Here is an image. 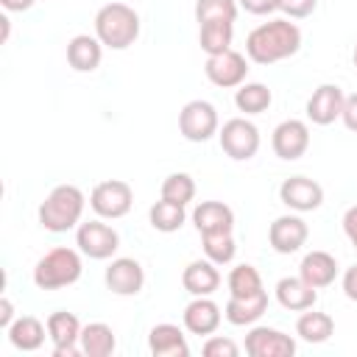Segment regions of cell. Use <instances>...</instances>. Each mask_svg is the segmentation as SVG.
<instances>
[{"mask_svg": "<svg viewBox=\"0 0 357 357\" xmlns=\"http://www.w3.org/2000/svg\"><path fill=\"white\" fill-rule=\"evenodd\" d=\"M78 343H81V354H86V357H109L117 349V337H114L112 326L100 324V321L86 324L81 329V340Z\"/></svg>", "mask_w": 357, "mask_h": 357, "instance_id": "25", "label": "cell"}, {"mask_svg": "<svg viewBox=\"0 0 357 357\" xmlns=\"http://www.w3.org/2000/svg\"><path fill=\"white\" fill-rule=\"evenodd\" d=\"M81 257L75 248H50L33 268V282L36 287L42 290H59V287H67V284H75L81 279Z\"/></svg>", "mask_w": 357, "mask_h": 357, "instance_id": "4", "label": "cell"}, {"mask_svg": "<svg viewBox=\"0 0 357 357\" xmlns=\"http://www.w3.org/2000/svg\"><path fill=\"white\" fill-rule=\"evenodd\" d=\"M301 47V31L290 20H271L257 25L245 39V53L254 64H273L296 56Z\"/></svg>", "mask_w": 357, "mask_h": 357, "instance_id": "1", "label": "cell"}, {"mask_svg": "<svg viewBox=\"0 0 357 357\" xmlns=\"http://www.w3.org/2000/svg\"><path fill=\"white\" fill-rule=\"evenodd\" d=\"M271 145H273V153L284 162H293V159H301L310 148V128L304 120H284L273 128V137H271Z\"/></svg>", "mask_w": 357, "mask_h": 357, "instance_id": "11", "label": "cell"}, {"mask_svg": "<svg viewBox=\"0 0 357 357\" xmlns=\"http://www.w3.org/2000/svg\"><path fill=\"white\" fill-rule=\"evenodd\" d=\"M245 351L251 357H293L296 340L271 326H254L245 335Z\"/></svg>", "mask_w": 357, "mask_h": 357, "instance_id": "13", "label": "cell"}, {"mask_svg": "<svg viewBox=\"0 0 357 357\" xmlns=\"http://www.w3.org/2000/svg\"><path fill=\"white\" fill-rule=\"evenodd\" d=\"M343 293H346L351 301H357V265H351V268L343 273Z\"/></svg>", "mask_w": 357, "mask_h": 357, "instance_id": "40", "label": "cell"}, {"mask_svg": "<svg viewBox=\"0 0 357 357\" xmlns=\"http://www.w3.org/2000/svg\"><path fill=\"white\" fill-rule=\"evenodd\" d=\"M181 284L192 296H212L220 287V273H218L212 259H195V262H190L184 268Z\"/></svg>", "mask_w": 357, "mask_h": 357, "instance_id": "21", "label": "cell"}, {"mask_svg": "<svg viewBox=\"0 0 357 357\" xmlns=\"http://www.w3.org/2000/svg\"><path fill=\"white\" fill-rule=\"evenodd\" d=\"M340 117H343V123H346L349 131H357V92L349 95V98L343 100V112H340Z\"/></svg>", "mask_w": 357, "mask_h": 357, "instance_id": "38", "label": "cell"}, {"mask_svg": "<svg viewBox=\"0 0 357 357\" xmlns=\"http://www.w3.org/2000/svg\"><path fill=\"white\" fill-rule=\"evenodd\" d=\"M298 276H301L307 284H312L315 290H321V287H326V284L335 282V276H337V262H335V257L326 254V251H310V254L301 259V265H298Z\"/></svg>", "mask_w": 357, "mask_h": 357, "instance_id": "23", "label": "cell"}, {"mask_svg": "<svg viewBox=\"0 0 357 357\" xmlns=\"http://www.w3.org/2000/svg\"><path fill=\"white\" fill-rule=\"evenodd\" d=\"M184 326L192 335H212L220 326V307L209 296H195L184 307Z\"/></svg>", "mask_w": 357, "mask_h": 357, "instance_id": "18", "label": "cell"}, {"mask_svg": "<svg viewBox=\"0 0 357 357\" xmlns=\"http://www.w3.org/2000/svg\"><path fill=\"white\" fill-rule=\"evenodd\" d=\"M0 22H3V42L8 39V17H0Z\"/></svg>", "mask_w": 357, "mask_h": 357, "instance_id": "43", "label": "cell"}, {"mask_svg": "<svg viewBox=\"0 0 357 357\" xmlns=\"http://www.w3.org/2000/svg\"><path fill=\"white\" fill-rule=\"evenodd\" d=\"M162 198L187 206L195 198V181H192V176L190 173H170L162 181Z\"/></svg>", "mask_w": 357, "mask_h": 357, "instance_id": "33", "label": "cell"}, {"mask_svg": "<svg viewBox=\"0 0 357 357\" xmlns=\"http://www.w3.org/2000/svg\"><path fill=\"white\" fill-rule=\"evenodd\" d=\"M6 11H28L33 6V0H0Z\"/></svg>", "mask_w": 357, "mask_h": 357, "instance_id": "42", "label": "cell"}, {"mask_svg": "<svg viewBox=\"0 0 357 357\" xmlns=\"http://www.w3.org/2000/svg\"><path fill=\"white\" fill-rule=\"evenodd\" d=\"M248 14H271V11H276L279 8V0H237Z\"/></svg>", "mask_w": 357, "mask_h": 357, "instance_id": "37", "label": "cell"}, {"mask_svg": "<svg viewBox=\"0 0 357 357\" xmlns=\"http://www.w3.org/2000/svg\"><path fill=\"white\" fill-rule=\"evenodd\" d=\"M343 100H346V95H343V89L337 84H321L312 92V98L307 100V117L315 126H329V123H335L340 117Z\"/></svg>", "mask_w": 357, "mask_h": 357, "instance_id": "15", "label": "cell"}, {"mask_svg": "<svg viewBox=\"0 0 357 357\" xmlns=\"http://www.w3.org/2000/svg\"><path fill=\"white\" fill-rule=\"evenodd\" d=\"M84 215V192L75 184H59L47 192V198L39 206V223L47 231H70L73 226H78Z\"/></svg>", "mask_w": 357, "mask_h": 357, "instance_id": "3", "label": "cell"}, {"mask_svg": "<svg viewBox=\"0 0 357 357\" xmlns=\"http://www.w3.org/2000/svg\"><path fill=\"white\" fill-rule=\"evenodd\" d=\"M131 204H134V190L128 181H120V178H109V181L95 184V190L89 195V206L100 218H112V220L128 215Z\"/></svg>", "mask_w": 357, "mask_h": 357, "instance_id": "6", "label": "cell"}, {"mask_svg": "<svg viewBox=\"0 0 357 357\" xmlns=\"http://www.w3.org/2000/svg\"><path fill=\"white\" fill-rule=\"evenodd\" d=\"M178 131L190 142H206L218 134V112L209 100H190L178 114Z\"/></svg>", "mask_w": 357, "mask_h": 357, "instance_id": "7", "label": "cell"}, {"mask_svg": "<svg viewBox=\"0 0 357 357\" xmlns=\"http://www.w3.org/2000/svg\"><path fill=\"white\" fill-rule=\"evenodd\" d=\"M95 36L112 50H126L139 36V14L126 3H106L95 14Z\"/></svg>", "mask_w": 357, "mask_h": 357, "instance_id": "2", "label": "cell"}, {"mask_svg": "<svg viewBox=\"0 0 357 357\" xmlns=\"http://www.w3.org/2000/svg\"><path fill=\"white\" fill-rule=\"evenodd\" d=\"M204 73L206 78L215 84V86H223V89H231V86H240L248 75V64H245V56L237 53V50H223L218 56H206V64H204Z\"/></svg>", "mask_w": 357, "mask_h": 357, "instance_id": "9", "label": "cell"}, {"mask_svg": "<svg viewBox=\"0 0 357 357\" xmlns=\"http://www.w3.org/2000/svg\"><path fill=\"white\" fill-rule=\"evenodd\" d=\"M6 332H8L11 346L20 349V351H36V349L45 343V326H42V321L33 318V315L14 318V324H11Z\"/></svg>", "mask_w": 357, "mask_h": 357, "instance_id": "26", "label": "cell"}, {"mask_svg": "<svg viewBox=\"0 0 357 357\" xmlns=\"http://www.w3.org/2000/svg\"><path fill=\"white\" fill-rule=\"evenodd\" d=\"M332 332H335V321L326 312H312V307L304 310L296 321V335L307 343H324L332 337Z\"/></svg>", "mask_w": 357, "mask_h": 357, "instance_id": "28", "label": "cell"}, {"mask_svg": "<svg viewBox=\"0 0 357 357\" xmlns=\"http://www.w3.org/2000/svg\"><path fill=\"white\" fill-rule=\"evenodd\" d=\"M237 343L231 340V337H220V335H215V337H209L206 343H204V354L206 357H237Z\"/></svg>", "mask_w": 357, "mask_h": 357, "instance_id": "35", "label": "cell"}, {"mask_svg": "<svg viewBox=\"0 0 357 357\" xmlns=\"http://www.w3.org/2000/svg\"><path fill=\"white\" fill-rule=\"evenodd\" d=\"M11 324H14V307H11V301L3 296V298H0V326L8 329Z\"/></svg>", "mask_w": 357, "mask_h": 357, "instance_id": "41", "label": "cell"}, {"mask_svg": "<svg viewBox=\"0 0 357 357\" xmlns=\"http://www.w3.org/2000/svg\"><path fill=\"white\" fill-rule=\"evenodd\" d=\"M279 198L284 206L296 212H312L324 204V187L307 176H290L279 187Z\"/></svg>", "mask_w": 357, "mask_h": 357, "instance_id": "12", "label": "cell"}, {"mask_svg": "<svg viewBox=\"0 0 357 357\" xmlns=\"http://www.w3.org/2000/svg\"><path fill=\"white\" fill-rule=\"evenodd\" d=\"M315 6H318V0H279V11H284L287 17H296V20L310 17L315 11Z\"/></svg>", "mask_w": 357, "mask_h": 357, "instance_id": "36", "label": "cell"}, {"mask_svg": "<svg viewBox=\"0 0 357 357\" xmlns=\"http://www.w3.org/2000/svg\"><path fill=\"white\" fill-rule=\"evenodd\" d=\"M103 59V45L98 36H89V33H78L67 42V61L73 70L78 73H92L98 70Z\"/></svg>", "mask_w": 357, "mask_h": 357, "instance_id": "20", "label": "cell"}, {"mask_svg": "<svg viewBox=\"0 0 357 357\" xmlns=\"http://www.w3.org/2000/svg\"><path fill=\"white\" fill-rule=\"evenodd\" d=\"M148 218H151V226L156 231H178L181 223H184V206L181 204H173V201H156L151 209H148Z\"/></svg>", "mask_w": 357, "mask_h": 357, "instance_id": "30", "label": "cell"}, {"mask_svg": "<svg viewBox=\"0 0 357 357\" xmlns=\"http://www.w3.org/2000/svg\"><path fill=\"white\" fill-rule=\"evenodd\" d=\"M265 310H268V293L259 290V293L245 296V298L231 296V298L226 301L223 315H226V321L234 324V326H248V324L259 321V318L265 315Z\"/></svg>", "mask_w": 357, "mask_h": 357, "instance_id": "24", "label": "cell"}, {"mask_svg": "<svg viewBox=\"0 0 357 357\" xmlns=\"http://www.w3.org/2000/svg\"><path fill=\"white\" fill-rule=\"evenodd\" d=\"M271 100H273L271 89L265 84H257V81L254 84H240L237 92H234V103L245 114H262L271 106Z\"/></svg>", "mask_w": 357, "mask_h": 357, "instance_id": "29", "label": "cell"}, {"mask_svg": "<svg viewBox=\"0 0 357 357\" xmlns=\"http://www.w3.org/2000/svg\"><path fill=\"white\" fill-rule=\"evenodd\" d=\"M276 298L284 310H296L304 312L318 301V293L312 284H307L301 276H284L276 282Z\"/></svg>", "mask_w": 357, "mask_h": 357, "instance_id": "22", "label": "cell"}, {"mask_svg": "<svg viewBox=\"0 0 357 357\" xmlns=\"http://www.w3.org/2000/svg\"><path fill=\"white\" fill-rule=\"evenodd\" d=\"M201 243H204L206 259H212L215 265H229L234 259V254H237V245H234L231 231H223V234H201Z\"/></svg>", "mask_w": 357, "mask_h": 357, "instance_id": "32", "label": "cell"}, {"mask_svg": "<svg viewBox=\"0 0 357 357\" xmlns=\"http://www.w3.org/2000/svg\"><path fill=\"white\" fill-rule=\"evenodd\" d=\"M81 321L73 312H53L47 315V337L53 340V354L56 357H75L81 351Z\"/></svg>", "mask_w": 357, "mask_h": 357, "instance_id": "10", "label": "cell"}, {"mask_svg": "<svg viewBox=\"0 0 357 357\" xmlns=\"http://www.w3.org/2000/svg\"><path fill=\"white\" fill-rule=\"evenodd\" d=\"M220 148L226 151V156H231L234 162H245L259 151V131L254 123H248L245 117H231L223 123L220 128Z\"/></svg>", "mask_w": 357, "mask_h": 357, "instance_id": "5", "label": "cell"}, {"mask_svg": "<svg viewBox=\"0 0 357 357\" xmlns=\"http://www.w3.org/2000/svg\"><path fill=\"white\" fill-rule=\"evenodd\" d=\"M106 284L117 296H137L142 290V284H145V271L131 257L112 259V265L106 268Z\"/></svg>", "mask_w": 357, "mask_h": 357, "instance_id": "16", "label": "cell"}, {"mask_svg": "<svg viewBox=\"0 0 357 357\" xmlns=\"http://www.w3.org/2000/svg\"><path fill=\"white\" fill-rule=\"evenodd\" d=\"M75 245L81 248V254H86L89 259H109L117 245H120V237L117 231L109 226V223H100V220H86L78 226L75 231Z\"/></svg>", "mask_w": 357, "mask_h": 357, "instance_id": "8", "label": "cell"}, {"mask_svg": "<svg viewBox=\"0 0 357 357\" xmlns=\"http://www.w3.org/2000/svg\"><path fill=\"white\" fill-rule=\"evenodd\" d=\"M307 234H310L307 231V223L298 215H282L268 229V240H271V248L276 254H293V251H298L307 243Z\"/></svg>", "mask_w": 357, "mask_h": 357, "instance_id": "14", "label": "cell"}, {"mask_svg": "<svg viewBox=\"0 0 357 357\" xmlns=\"http://www.w3.org/2000/svg\"><path fill=\"white\" fill-rule=\"evenodd\" d=\"M226 284H229V293L237 296V298H245V296H254V293L262 290V279H259V271L254 265H237V268H231Z\"/></svg>", "mask_w": 357, "mask_h": 357, "instance_id": "31", "label": "cell"}, {"mask_svg": "<svg viewBox=\"0 0 357 357\" xmlns=\"http://www.w3.org/2000/svg\"><path fill=\"white\" fill-rule=\"evenodd\" d=\"M192 223L201 234H223L234 229V212L223 201H201L192 209Z\"/></svg>", "mask_w": 357, "mask_h": 357, "instance_id": "17", "label": "cell"}, {"mask_svg": "<svg viewBox=\"0 0 357 357\" xmlns=\"http://www.w3.org/2000/svg\"><path fill=\"white\" fill-rule=\"evenodd\" d=\"M343 231H346L349 243L357 248V204L346 209V215H343Z\"/></svg>", "mask_w": 357, "mask_h": 357, "instance_id": "39", "label": "cell"}, {"mask_svg": "<svg viewBox=\"0 0 357 357\" xmlns=\"http://www.w3.org/2000/svg\"><path fill=\"white\" fill-rule=\"evenodd\" d=\"M148 349L153 357H187L190 346L176 324H156L148 332Z\"/></svg>", "mask_w": 357, "mask_h": 357, "instance_id": "19", "label": "cell"}, {"mask_svg": "<svg viewBox=\"0 0 357 357\" xmlns=\"http://www.w3.org/2000/svg\"><path fill=\"white\" fill-rule=\"evenodd\" d=\"M195 20L212 22V20H237V0H198L195 3Z\"/></svg>", "mask_w": 357, "mask_h": 357, "instance_id": "34", "label": "cell"}, {"mask_svg": "<svg viewBox=\"0 0 357 357\" xmlns=\"http://www.w3.org/2000/svg\"><path fill=\"white\" fill-rule=\"evenodd\" d=\"M351 61H354V67H357V45H354V50H351Z\"/></svg>", "mask_w": 357, "mask_h": 357, "instance_id": "44", "label": "cell"}, {"mask_svg": "<svg viewBox=\"0 0 357 357\" xmlns=\"http://www.w3.org/2000/svg\"><path fill=\"white\" fill-rule=\"evenodd\" d=\"M231 36H234V22L229 20H212V22H201V50L206 56H218L223 50H231Z\"/></svg>", "mask_w": 357, "mask_h": 357, "instance_id": "27", "label": "cell"}]
</instances>
